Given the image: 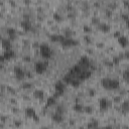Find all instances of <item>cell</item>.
<instances>
[{
    "mask_svg": "<svg viewBox=\"0 0 129 129\" xmlns=\"http://www.w3.org/2000/svg\"><path fill=\"white\" fill-rule=\"evenodd\" d=\"M39 51H40L41 56L43 58H45V59H49L52 56V50L47 44H44V43L40 44L39 45Z\"/></svg>",
    "mask_w": 129,
    "mask_h": 129,
    "instance_id": "cell-1",
    "label": "cell"
},
{
    "mask_svg": "<svg viewBox=\"0 0 129 129\" xmlns=\"http://www.w3.org/2000/svg\"><path fill=\"white\" fill-rule=\"evenodd\" d=\"M83 69L85 70H91V71H94L95 70V67L92 64V62L90 61V59L87 57V56H82L80 59H79V62H78Z\"/></svg>",
    "mask_w": 129,
    "mask_h": 129,
    "instance_id": "cell-2",
    "label": "cell"
},
{
    "mask_svg": "<svg viewBox=\"0 0 129 129\" xmlns=\"http://www.w3.org/2000/svg\"><path fill=\"white\" fill-rule=\"evenodd\" d=\"M54 90H55L54 96L56 98H58L59 96H62L64 94V83L62 81H57L54 85Z\"/></svg>",
    "mask_w": 129,
    "mask_h": 129,
    "instance_id": "cell-3",
    "label": "cell"
},
{
    "mask_svg": "<svg viewBox=\"0 0 129 129\" xmlns=\"http://www.w3.org/2000/svg\"><path fill=\"white\" fill-rule=\"evenodd\" d=\"M47 66H48V63L45 62V61H37V62H35V64H34V70H35V72H36L37 74L41 75V74H43V73L46 71Z\"/></svg>",
    "mask_w": 129,
    "mask_h": 129,
    "instance_id": "cell-4",
    "label": "cell"
},
{
    "mask_svg": "<svg viewBox=\"0 0 129 129\" xmlns=\"http://www.w3.org/2000/svg\"><path fill=\"white\" fill-rule=\"evenodd\" d=\"M60 43L63 47H71V46H76L79 44V42L76 39H73L71 37H66V39L63 41H61Z\"/></svg>",
    "mask_w": 129,
    "mask_h": 129,
    "instance_id": "cell-5",
    "label": "cell"
},
{
    "mask_svg": "<svg viewBox=\"0 0 129 129\" xmlns=\"http://www.w3.org/2000/svg\"><path fill=\"white\" fill-rule=\"evenodd\" d=\"M14 75H15V78H16L17 80L21 81V80H23V79L25 78L26 73H25L21 68H19V67H15V68H14Z\"/></svg>",
    "mask_w": 129,
    "mask_h": 129,
    "instance_id": "cell-6",
    "label": "cell"
},
{
    "mask_svg": "<svg viewBox=\"0 0 129 129\" xmlns=\"http://www.w3.org/2000/svg\"><path fill=\"white\" fill-rule=\"evenodd\" d=\"M109 106H110V103L106 98H101L99 100V108L101 111H107Z\"/></svg>",
    "mask_w": 129,
    "mask_h": 129,
    "instance_id": "cell-7",
    "label": "cell"
},
{
    "mask_svg": "<svg viewBox=\"0 0 129 129\" xmlns=\"http://www.w3.org/2000/svg\"><path fill=\"white\" fill-rule=\"evenodd\" d=\"M51 119L53 122L55 123H61L63 121V114L61 113H58V112H55L52 116H51Z\"/></svg>",
    "mask_w": 129,
    "mask_h": 129,
    "instance_id": "cell-8",
    "label": "cell"
},
{
    "mask_svg": "<svg viewBox=\"0 0 129 129\" xmlns=\"http://www.w3.org/2000/svg\"><path fill=\"white\" fill-rule=\"evenodd\" d=\"M49 38H50V40L52 41V42H61V41H63L64 39H66V36L64 35H59V34H52V35H50L49 36Z\"/></svg>",
    "mask_w": 129,
    "mask_h": 129,
    "instance_id": "cell-9",
    "label": "cell"
},
{
    "mask_svg": "<svg viewBox=\"0 0 129 129\" xmlns=\"http://www.w3.org/2000/svg\"><path fill=\"white\" fill-rule=\"evenodd\" d=\"M118 43H119L122 47H126V46L128 45V43H129V40H128V38H127L126 36L121 35V36L118 37Z\"/></svg>",
    "mask_w": 129,
    "mask_h": 129,
    "instance_id": "cell-10",
    "label": "cell"
},
{
    "mask_svg": "<svg viewBox=\"0 0 129 129\" xmlns=\"http://www.w3.org/2000/svg\"><path fill=\"white\" fill-rule=\"evenodd\" d=\"M2 55H3V57L5 59H11V58H13L15 56V52L12 49H7V50L4 51V53Z\"/></svg>",
    "mask_w": 129,
    "mask_h": 129,
    "instance_id": "cell-11",
    "label": "cell"
},
{
    "mask_svg": "<svg viewBox=\"0 0 129 129\" xmlns=\"http://www.w3.org/2000/svg\"><path fill=\"white\" fill-rule=\"evenodd\" d=\"M21 27L25 30V31H30L32 30V24L28 21V20H23L21 22Z\"/></svg>",
    "mask_w": 129,
    "mask_h": 129,
    "instance_id": "cell-12",
    "label": "cell"
},
{
    "mask_svg": "<svg viewBox=\"0 0 129 129\" xmlns=\"http://www.w3.org/2000/svg\"><path fill=\"white\" fill-rule=\"evenodd\" d=\"M1 43H2V47L5 49V50H7V49H11V39H5V38H3L2 39V41H1Z\"/></svg>",
    "mask_w": 129,
    "mask_h": 129,
    "instance_id": "cell-13",
    "label": "cell"
},
{
    "mask_svg": "<svg viewBox=\"0 0 129 129\" xmlns=\"http://www.w3.org/2000/svg\"><path fill=\"white\" fill-rule=\"evenodd\" d=\"M25 115H26L27 117L33 119V118L36 116V113H35V110H34L33 108L28 107V108H26V110H25Z\"/></svg>",
    "mask_w": 129,
    "mask_h": 129,
    "instance_id": "cell-14",
    "label": "cell"
},
{
    "mask_svg": "<svg viewBox=\"0 0 129 129\" xmlns=\"http://www.w3.org/2000/svg\"><path fill=\"white\" fill-rule=\"evenodd\" d=\"M7 34H8V38L9 39H15L17 34H16V30L14 28H7Z\"/></svg>",
    "mask_w": 129,
    "mask_h": 129,
    "instance_id": "cell-15",
    "label": "cell"
},
{
    "mask_svg": "<svg viewBox=\"0 0 129 129\" xmlns=\"http://www.w3.org/2000/svg\"><path fill=\"white\" fill-rule=\"evenodd\" d=\"M119 86H120V83L118 80L110 79V90H116L119 88Z\"/></svg>",
    "mask_w": 129,
    "mask_h": 129,
    "instance_id": "cell-16",
    "label": "cell"
},
{
    "mask_svg": "<svg viewBox=\"0 0 129 129\" xmlns=\"http://www.w3.org/2000/svg\"><path fill=\"white\" fill-rule=\"evenodd\" d=\"M43 96H44V93H43L42 90L36 89V90L33 91V97H34V98H36V99H42Z\"/></svg>",
    "mask_w": 129,
    "mask_h": 129,
    "instance_id": "cell-17",
    "label": "cell"
},
{
    "mask_svg": "<svg viewBox=\"0 0 129 129\" xmlns=\"http://www.w3.org/2000/svg\"><path fill=\"white\" fill-rule=\"evenodd\" d=\"M101 85H102L103 88H105V89H107V90H110V79H109V78H104V79H102Z\"/></svg>",
    "mask_w": 129,
    "mask_h": 129,
    "instance_id": "cell-18",
    "label": "cell"
},
{
    "mask_svg": "<svg viewBox=\"0 0 129 129\" xmlns=\"http://www.w3.org/2000/svg\"><path fill=\"white\" fill-rule=\"evenodd\" d=\"M84 109H85V107H84L81 103H76V104L74 105V107H73V110H74V111H76V112H78V113L83 112V111H84Z\"/></svg>",
    "mask_w": 129,
    "mask_h": 129,
    "instance_id": "cell-19",
    "label": "cell"
},
{
    "mask_svg": "<svg viewBox=\"0 0 129 129\" xmlns=\"http://www.w3.org/2000/svg\"><path fill=\"white\" fill-rule=\"evenodd\" d=\"M99 29L102 30L103 32H109L110 29H111V27H110V25H108L106 23H100L99 24Z\"/></svg>",
    "mask_w": 129,
    "mask_h": 129,
    "instance_id": "cell-20",
    "label": "cell"
},
{
    "mask_svg": "<svg viewBox=\"0 0 129 129\" xmlns=\"http://www.w3.org/2000/svg\"><path fill=\"white\" fill-rule=\"evenodd\" d=\"M55 102H56V97H55L54 95L51 96V97H48V99H47V101H46V107H50V106L54 105Z\"/></svg>",
    "mask_w": 129,
    "mask_h": 129,
    "instance_id": "cell-21",
    "label": "cell"
},
{
    "mask_svg": "<svg viewBox=\"0 0 129 129\" xmlns=\"http://www.w3.org/2000/svg\"><path fill=\"white\" fill-rule=\"evenodd\" d=\"M121 110L123 113H128L129 112V101H124L121 104Z\"/></svg>",
    "mask_w": 129,
    "mask_h": 129,
    "instance_id": "cell-22",
    "label": "cell"
},
{
    "mask_svg": "<svg viewBox=\"0 0 129 129\" xmlns=\"http://www.w3.org/2000/svg\"><path fill=\"white\" fill-rule=\"evenodd\" d=\"M122 78H123L125 81L129 82V70H126V71L123 72V74H122Z\"/></svg>",
    "mask_w": 129,
    "mask_h": 129,
    "instance_id": "cell-23",
    "label": "cell"
},
{
    "mask_svg": "<svg viewBox=\"0 0 129 129\" xmlns=\"http://www.w3.org/2000/svg\"><path fill=\"white\" fill-rule=\"evenodd\" d=\"M97 126H98V122L95 121V120H92V121L89 122L88 125H87V127H89V128H93V127H97Z\"/></svg>",
    "mask_w": 129,
    "mask_h": 129,
    "instance_id": "cell-24",
    "label": "cell"
},
{
    "mask_svg": "<svg viewBox=\"0 0 129 129\" xmlns=\"http://www.w3.org/2000/svg\"><path fill=\"white\" fill-rule=\"evenodd\" d=\"M55 112H58V113H61V114H63V113H64V108H63L61 105H58V106H56Z\"/></svg>",
    "mask_w": 129,
    "mask_h": 129,
    "instance_id": "cell-25",
    "label": "cell"
},
{
    "mask_svg": "<svg viewBox=\"0 0 129 129\" xmlns=\"http://www.w3.org/2000/svg\"><path fill=\"white\" fill-rule=\"evenodd\" d=\"M53 19L55 20V21H57V22H59V21H61V16L58 14V13H53Z\"/></svg>",
    "mask_w": 129,
    "mask_h": 129,
    "instance_id": "cell-26",
    "label": "cell"
},
{
    "mask_svg": "<svg viewBox=\"0 0 129 129\" xmlns=\"http://www.w3.org/2000/svg\"><path fill=\"white\" fill-rule=\"evenodd\" d=\"M83 29H84V32H86V33H89V32H91V27H90L89 25H84Z\"/></svg>",
    "mask_w": 129,
    "mask_h": 129,
    "instance_id": "cell-27",
    "label": "cell"
},
{
    "mask_svg": "<svg viewBox=\"0 0 129 129\" xmlns=\"http://www.w3.org/2000/svg\"><path fill=\"white\" fill-rule=\"evenodd\" d=\"M84 111H85L87 114H91V113L93 112V109H92V107H85Z\"/></svg>",
    "mask_w": 129,
    "mask_h": 129,
    "instance_id": "cell-28",
    "label": "cell"
},
{
    "mask_svg": "<svg viewBox=\"0 0 129 129\" xmlns=\"http://www.w3.org/2000/svg\"><path fill=\"white\" fill-rule=\"evenodd\" d=\"M22 87H23V89H30V88L32 87V85L29 84V83H24Z\"/></svg>",
    "mask_w": 129,
    "mask_h": 129,
    "instance_id": "cell-29",
    "label": "cell"
},
{
    "mask_svg": "<svg viewBox=\"0 0 129 129\" xmlns=\"http://www.w3.org/2000/svg\"><path fill=\"white\" fill-rule=\"evenodd\" d=\"M92 23H94V24H100V20H99V18L93 17V19H92Z\"/></svg>",
    "mask_w": 129,
    "mask_h": 129,
    "instance_id": "cell-30",
    "label": "cell"
},
{
    "mask_svg": "<svg viewBox=\"0 0 129 129\" xmlns=\"http://www.w3.org/2000/svg\"><path fill=\"white\" fill-rule=\"evenodd\" d=\"M123 4H124V6H125V8H127V9L129 10V0H124V2H123Z\"/></svg>",
    "mask_w": 129,
    "mask_h": 129,
    "instance_id": "cell-31",
    "label": "cell"
},
{
    "mask_svg": "<svg viewBox=\"0 0 129 129\" xmlns=\"http://www.w3.org/2000/svg\"><path fill=\"white\" fill-rule=\"evenodd\" d=\"M95 94H96V93H95V91H94V90H92V89H90V90H89V95H90L91 97H94V96H95Z\"/></svg>",
    "mask_w": 129,
    "mask_h": 129,
    "instance_id": "cell-32",
    "label": "cell"
},
{
    "mask_svg": "<svg viewBox=\"0 0 129 129\" xmlns=\"http://www.w3.org/2000/svg\"><path fill=\"white\" fill-rule=\"evenodd\" d=\"M122 18H123V19L126 21L127 19H129V16H128L127 14H122Z\"/></svg>",
    "mask_w": 129,
    "mask_h": 129,
    "instance_id": "cell-33",
    "label": "cell"
},
{
    "mask_svg": "<svg viewBox=\"0 0 129 129\" xmlns=\"http://www.w3.org/2000/svg\"><path fill=\"white\" fill-rule=\"evenodd\" d=\"M114 36H115V37H117V38H118V37H119V36H121V33H120V32H119V31H116V32H115V33H114Z\"/></svg>",
    "mask_w": 129,
    "mask_h": 129,
    "instance_id": "cell-34",
    "label": "cell"
},
{
    "mask_svg": "<svg viewBox=\"0 0 129 129\" xmlns=\"http://www.w3.org/2000/svg\"><path fill=\"white\" fill-rule=\"evenodd\" d=\"M119 62V57H115L114 59H113V63H115V64H117Z\"/></svg>",
    "mask_w": 129,
    "mask_h": 129,
    "instance_id": "cell-35",
    "label": "cell"
},
{
    "mask_svg": "<svg viewBox=\"0 0 129 129\" xmlns=\"http://www.w3.org/2000/svg\"><path fill=\"white\" fill-rule=\"evenodd\" d=\"M9 2H10V4H11L12 6H15V5H16V4L13 2V0H9Z\"/></svg>",
    "mask_w": 129,
    "mask_h": 129,
    "instance_id": "cell-36",
    "label": "cell"
},
{
    "mask_svg": "<svg viewBox=\"0 0 129 129\" xmlns=\"http://www.w3.org/2000/svg\"><path fill=\"white\" fill-rule=\"evenodd\" d=\"M23 60H26V61H29V60H30V58H29V57H27V56H25V57H23Z\"/></svg>",
    "mask_w": 129,
    "mask_h": 129,
    "instance_id": "cell-37",
    "label": "cell"
},
{
    "mask_svg": "<svg viewBox=\"0 0 129 129\" xmlns=\"http://www.w3.org/2000/svg\"><path fill=\"white\" fill-rule=\"evenodd\" d=\"M125 22H126V26H127V28H129V19H127Z\"/></svg>",
    "mask_w": 129,
    "mask_h": 129,
    "instance_id": "cell-38",
    "label": "cell"
},
{
    "mask_svg": "<svg viewBox=\"0 0 129 129\" xmlns=\"http://www.w3.org/2000/svg\"><path fill=\"white\" fill-rule=\"evenodd\" d=\"M106 14H107L108 16H111V14H112V13H111L110 11H108V10H107V11H106Z\"/></svg>",
    "mask_w": 129,
    "mask_h": 129,
    "instance_id": "cell-39",
    "label": "cell"
},
{
    "mask_svg": "<svg viewBox=\"0 0 129 129\" xmlns=\"http://www.w3.org/2000/svg\"><path fill=\"white\" fill-rule=\"evenodd\" d=\"M15 126H20V122H15Z\"/></svg>",
    "mask_w": 129,
    "mask_h": 129,
    "instance_id": "cell-40",
    "label": "cell"
}]
</instances>
